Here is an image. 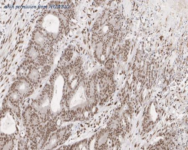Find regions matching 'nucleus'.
<instances>
[{"instance_id":"nucleus-1","label":"nucleus","mask_w":188,"mask_h":150,"mask_svg":"<svg viewBox=\"0 0 188 150\" xmlns=\"http://www.w3.org/2000/svg\"><path fill=\"white\" fill-rule=\"evenodd\" d=\"M14 86L16 88L15 91L19 93L22 97H27L31 92L30 84L28 81L24 79L17 81Z\"/></svg>"},{"instance_id":"nucleus-2","label":"nucleus","mask_w":188,"mask_h":150,"mask_svg":"<svg viewBox=\"0 0 188 150\" xmlns=\"http://www.w3.org/2000/svg\"><path fill=\"white\" fill-rule=\"evenodd\" d=\"M22 96L19 93L15 90L10 93L9 95V99L13 104H18L20 102Z\"/></svg>"},{"instance_id":"nucleus-3","label":"nucleus","mask_w":188,"mask_h":150,"mask_svg":"<svg viewBox=\"0 0 188 150\" xmlns=\"http://www.w3.org/2000/svg\"><path fill=\"white\" fill-rule=\"evenodd\" d=\"M28 77L31 82L37 81L39 79V74L38 70L34 68L30 69L28 75Z\"/></svg>"},{"instance_id":"nucleus-4","label":"nucleus","mask_w":188,"mask_h":150,"mask_svg":"<svg viewBox=\"0 0 188 150\" xmlns=\"http://www.w3.org/2000/svg\"><path fill=\"white\" fill-rule=\"evenodd\" d=\"M39 53L34 48H32L28 52V56L33 61L37 59L39 56Z\"/></svg>"},{"instance_id":"nucleus-5","label":"nucleus","mask_w":188,"mask_h":150,"mask_svg":"<svg viewBox=\"0 0 188 150\" xmlns=\"http://www.w3.org/2000/svg\"><path fill=\"white\" fill-rule=\"evenodd\" d=\"M34 39L36 44L39 45L43 44L44 42V38L39 33H37L35 35Z\"/></svg>"},{"instance_id":"nucleus-6","label":"nucleus","mask_w":188,"mask_h":150,"mask_svg":"<svg viewBox=\"0 0 188 150\" xmlns=\"http://www.w3.org/2000/svg\"><path fill=\"white\" fill-rule=\"evenodd\" d=\"M30 123L33 126H36L38 125L39 123V117L37 115L32 114V115L31 119L30 121Z\"/></svg>"}]
</instances>
